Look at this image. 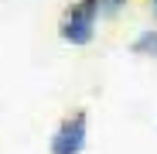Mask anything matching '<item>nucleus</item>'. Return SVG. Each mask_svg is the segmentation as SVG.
<instances>
[{
    "instance_id": "obj_5",
    "label": "nucleus",
    "mask_w": 157,
    "mask_h": 154,
    "mask_svg": "<svg viewBox=\"0 0 157 154\" xmlns=\"http://www.w3.org/2000/svg\"><path fill=\"white\" fill-rule=\"evenodd\" d=\"M147 10L154 14V21H157V0H147Z\"/></svg>"
},
{
    "instance_id": "obj_2",
    "label": "nucleus",
    "mask_w": 157,
    "mask_h": 154,
    "mask_svg": "<svg viewBox=\"0 0 157 154\" xmlns=\"http://www.w3.org/2000/svg\"><path fill=\"white\" fill-rule=\"evenodd\" d=\"M86 144H89V113L86 110H72L55 127V134L48 140V151L51 154H82Z\"/></svg>"
},
{
    "instance_id": "obj_4",
    "label": "nucleus",
    "mask_w": 157,
    "mask_h": 154,
    "mask_svg": "<svg viewBox=\"0 0 157 154\" xmlns=\"http://www.w3.org/2000/svg\"><path fill=\"white\" fill-rule=\"evenodd\" d=\"M130 4V0H96V7H99V17H116L123 14V7Z\"/></svg>"
},
{
    "instance_id": "obj_3",
    "label": "nucleus",
    "mask_w": 157,
    "mask_h": 154,
    "mask_svg": "<svg viewBox=\"0 0 157 154\" xmlns=\"http://www.w3.org/2000/svg\"><path fill=\"white\" fill-rule=\"evenodd\" d=\"M130 51H133V55H140V58H154V62H157V28L140 31L133 41H130Z\"/></svg>"
},
{
    "instance_id": "obj_1",
    "label": "nucleus",
    "mask_w": 157,
    "mask_h": 154,
    "mask_svg": "<svg viewBox=\"0 0 157 154\" xmlns=\"http://www.w3.org/2000/svg\"><path fill=\"white\" fill-rule=\"evenodd\" d=\"M99 21L102 17H99L96 0H72L62 10V17H58V38L65 45H72V48H86L96 38Z\"/></svg>"
}]
</instances>
